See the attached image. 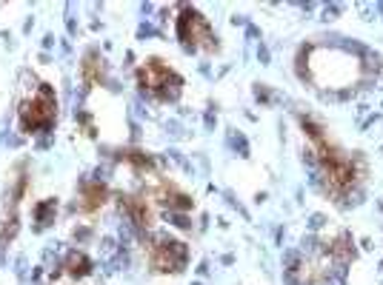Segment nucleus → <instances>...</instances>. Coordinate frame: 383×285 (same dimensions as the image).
Segmentation results:
<instances>
[{"label": "nucleus", "instance_id": "obj_1", "mask_svg": "<svg viewBox=\"0 0 383 285\" xmlns=\"http://www.w3.org/2000/svg\"><path fill=\"white\" fill-rule=\"evenodd\" d=\"M58 123V97L55 89L37 80L29 69L20 74V100H17V126L23 134H52Z\"/></svg>", "mask_w": 383, "mask_h": 285}, {"label": "nucleus", "instance_id": "obj_2", "mask_svg": "<svg viewBox=\"0 0 383 285\" xmlns=\"http://www.w3.org/2000/svg\"><path fill=\"white\" fill-rule=\"evenodd\" d=\"M138 86L140 94H146L155 103H174L183 92V77L169 69L160 57H149L138 69Z\"/></svg>", "mask_w": 383, "mask_h": 285}, {"label": "nucleus", "instance_id": "obj_3", "mask_svg": "<svg viewBox=\"0 0 383 285\" xmlns=\"http://www.w3.org/2000/svg\"><path fill=\"white\" fill-rule=\"evenodd\" d=\"M140 240L149 245V263H152L155 271L160 274H177V271L186 268L189 263V248L186 242L169 237L166 231H146L140 234Z\"/></svg>", "mask_w": 383, "mask_h": 285}, {"label": "nucleus", "instance_id": "obj_4", "mask_svg": "<svg viewBox=\"0 0 383 285\" xmlns=\"http://www.w3.org/2000/svg\"><path fill=\"white\" fill-rule=\"evenodd\" d=\"M177 23V40L186 51H215L217 49V35L212 32L209 20L203 17L197 9L192 6H181V14L174 17Z\"/></svg>", "mask_w": 383, "mask_h": 285}, {"label": "nucleus", "instance_id": "obj_5", "mask_svg": "<svg viewBox=\"0 0 383 285\" xmlns=\"http://www.w3.org/2000/svg\"><path fill=\"white\" fill-rule=\"evenodd\" d=\"M109 191H106V183H97V180H83L80 183V194L74 200V206L78 211H94V208H100L106 203Z\"/></svg>", "mask_w": 383, "mask_h": 285}, {"label": "nucleus", "instance_id": "obj_6", "mask_svg": "<svg viewBox=\"0 0 383 285\" xmlns=\"http://www.w3.org/2000/svg\"><path fill=\"white\" fill-rule=\"evenodd\" d=\"M155 200H158V203L166 208V211H183V214H186L189 208H192V197H189V194H183V191H177V188H174V185H169V183H160V185H158Z\"/></svg>", "mask_w": 383, "mask_h": 285}, {"label": "nucleus", "instance_id": "obj_7", "mask_svg": "<svg viewBox=\"0 0 383 285\" xmlns=\"http://www.w3.org/2000/svg\"><path fill=\"white\" fill-rule=\"evenodd\" d=\"M80 74H83V86H86V89L103 83V77H106V60H103L94 49L86 51L83 63H80Z\"/></svg>", "mask_w": 383, "mask_h": 285}, {"label": "nucleus", "instance_id": "obj_8", "mask_svg": "<svg viewBox=\"0 0 383 285\" xmlns=\"http://www.w3.org/2000/svg\"><path fill=\"white\" fill-rule=\"evenodd\" d=\"M60 268L69 274V277H74V279H86L89 274L94 271V263L89 260L83 251H78V248H72V251H66V256H63V263H60Z\"/></svg>", "mask_w": 383, "mask_h": 285}, {"label": "nucleus", "instance_id": "obj_9", "mask_svg": "<svg viewBox=\"0 0 383 285\" xmlns=\"http://www.w3.org/2000/svg\"><path fill=\"white\" fill-rule=\"evenodd\" d=\"M58 217V200H40L35 206V231H46Z\"/></svg>", "mask_w": 383, "mask_h": 285}, {"label": "nucleus", "instance_id": "obj_10", "mask_svg": "<svg viewBox=\"0 0 383 285\" xmlns=\"http://www.w3.org/2000/svg\"><path fill=\"white\" fill-rule=\"evenodd\" d=\"M300 128H303V134L312 140V149H318L320 142H326V137H323V126H320L318 120H312V117L300 114Z\"/></svg>", "mask_w": 383, "mask_h": 285}, {"label": "nucleus", "instance_id": "obj_11", "mask_svg": "<svg viewBox=\"0 0 383 285\" xmlns=\"http://www.w3.org/2000/svg\"><path fill=\"white\" fill-rule=\"evenodd\" d=\"M166 220L172 222L174 228H183V231H189V228H192V220H189L183 211H166Z\"/></svg>", "mask_w": 383, "mask_h": 285}, {"label": "nucleus", "instance_id": "obj_12", "mask_svg": "<svg viewBox=\"0 0 383 285\" xmlns=\"http://www.w3.org/2000/svg\"><path fill=\"white\" fill-rule=\"evenodd\" d=\"M229 146H232V149H238V151H240V157L249 154V146H246L243 134H238V131H232V134H229Z\"/></svg>", "mask_w": 383, "mask_h": 285}, {"label": "nucleus", "instance_id": "obj_13", "mask_svg": "<svg viewBox=\"0 0 383 285\" xmlns=\"http://www.w3.org/2000/svg\"><path fill=\"white\" fill-rule=\"evenodd\" d=\"M323 225H326L323 217H320V214H312V220H309V228H312V231H320Z\"/></svg>", "mask_w": 383, "mask_h": 285}, {"label": "nucleus", "instance_id": "obj_14", "mask_svg": "<svg viewBox=\"0 0 383 285\" xmlns=\"http://www.w3.org/2000/svg\"><path fill=\"white\" fill-rule=\"evenodd\" d=\"M338 12H340V6H338V3H332V6H326V9H323V20H335V17H338Z\"/></svg>", "mask_w": 383, "mask_h": 285}, {"label": "nucleus", "instance_id": "obj_15", "mask_svg": "<svg viewBox=\"0 0 383 285\" xmlns=\"http://www.w3.org/2000/svg\"><path fill=\"white\" fill-rule=\"evenodd\" d=\"M15 265H17V268H15L17 271V279H26V256H17Z\"/></svg>", "mask_w": 383, "mask_h": 285}, {"label": "nucleus", "instance_id": "obj_16", "mask_svg": "<svg viewBox=\"0 0 383 285\" xmlns=\"http://www.w3.org/2000/svg\"><path fill=\"white\" fill-rule=\"evenodd\" d=\"M89 237H92V228H86V225L74 228V240H89Z\"/></svg>", "mask_w": 383, "mask_h": 285}, {"label": "nucleus", "instance_id": "obj_17", "mask_svg": "<svg viewBox=\"0 0 383 285\" xmlns=\"http://www.w3.org/2000/svg\"><path fill=\"white\" fill-rule=\"evenodd\" d=\"M254 97L263 100V103H269V89L266 86H258V89H254Z\"/></svg>", "mask_w": 383, "mask_h": 285}, {"label": "nucleus", "instance_id": "obj_18", "mask_svg": "<svg viewBox=\"0 0 383 285\" xmlns=\"http://www.w3.org/2000/svg\"><path fill=\"white\" fill-rule=\"evenodd\" d=\"M258 57H261V63H266V60H269V51H266V46H261V49H258Z\"/></svg>", "mask_w": 383, "mask_h": 285}, {"label": "nucleus", "instance_id": "obj_19", "mask_svg": "<svg viewBox=\"0 0 383 285\" xmlns=\"http://www.w3.org/2000/svg\"><path fill=\"white\" fill-rule=\"evenodd\" d=\"M140 37H146V35H155V28L152 26H140V32H138Z\"/></svg>", "mask_w": 383, "mask_h": 285}, {"label": "nucleus", "instance_id": "obj_20", "mask_svg": "<svg viewBox=\"0 0 383 285\" xmlns=\"http://www.w3.org/2000/svg\"><path fill=\"white\" fill-rule=\"evenodd\" d=\"M195 285H200V282H195Z\"/></svg>", "mask_w": 383, "mask_h": 285}]
</instances>
